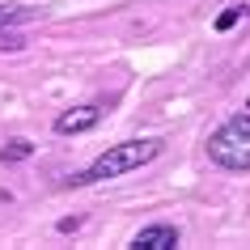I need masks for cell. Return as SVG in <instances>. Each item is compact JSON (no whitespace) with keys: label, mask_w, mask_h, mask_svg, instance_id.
Here are the masks:
<instances>
[{"label":"cell","mask_w":250,"mask_h":250,"mask_svg":"<svg viewBox=\"0 0 250 250\" xmlns=\"http://www.w3.org/2000/svg\"><path fill=\"white\" fill-rule=\"evenodd\" d=\"M161 148H166V140H157V136L110 145V148L102 153V157H93V166H89V170L72 174L68 183H72V187H93V183H110V178H123V174L140 170V166H148V161H157V157H161Z\"/></svg>","instance_id":"1"},{"label":"cell","mask_w":250,"mask_h":250,"mask_svg":"<svg viewBox=\"0 0 250 250\" xmlns=\"http://www.w3.org/2000/svg\"><path fill=\"white\" fill-rule=\"evenodd\" d=\"M208 161L221 170H250V110L233 115L208 136Z\"/></svg>","instance_id":"2"},{"label":"cell","mask_w":250,"mask_h":250,"mask_svg":"<svg viewBox=\"0 0 250 250\" xmlns=\"http://www.w3.org/2000/svg\"><path fill=\"white\" fill-rule=\"evenodd\" d=\"M98 119H102V106L98 102L72 106V110H64V115L55 119V136H81V132H89V127H98Z\"/></svg>","instance_id":"3"},{"label":"cell","mask_w":250,"mask_h":250,"mask_svg":"<svg viewBox=\"0 0 250 250\" xmlns=\"http://www.w3.org/2000/svg\"><path fill=\"white\" fill-rule=\"evenodd\" d=\"M178 242H183L178 225L157 221V225H145V229H140V233L132 237V250H174Z\"/></svg>","instance_id":"4"},{"label":"cell","mask_w":250,"mask_h":250,"mask_svg":"<svg viewBox=\"0 0 250 250\" xmlns=\"http://www.w3.org/2000/svg\"><path fill=\"white\" fill-rule=\"evenodd\" d=\"M39 17V9H26V4H0V30H17L26 26V21H34Z\"/></svg>","instance_id":"5"},{"label":"cell","mask_w":250,"mask_h":250,"mask_svg":"<svg viewBox=\"0 0 250 250\" xmlns=\"http://www.w3.org/2000/svg\"><path fill=\"white\" fill-rule=\"evenodd\" d=\"M30 153H34V145H30L26 136H13V140L0 145V161H26Z\"/></svg>","instance_id":"6"},{"label":"cell","mask_w":250,"mask_h":250,"mask_svg":"<svg viewBox=\"0 0 250 250\" xmlns=\"http://www.w3.org/2000/svg\"><path fill=\"white\" fill-rule=\"evenodd\" d=\"M242 17H250V4H229V9H225V13L216 17V30L225 34V30H233L237 21H242Z\"/></svg>","instance_id":"7"},{"label":"cell","mask_w":250,"mask_h":250,"mask_svg":"<svg viewBox=\"0 0 250 250\" xmlns=\"http://www.w3.org/2000/svg\"><path fill=\"white\" fill-rule=\"evenodd\" d=\"M21 47H26V39L17 30H0V51H21Z\"/></svg>","instance_id":"8"},{"label":"cell","mask_w":250,"mask_h":250,"mask_svg":"<svg viewBox=\"0 0 250 250\" xmlns=\"http://www.w3.org/2000/svg\"><path fill=\"white\" fill-rule=\"evenodd\" d=\"M72 229H81V216H64L60 221V233H72Z\"/></svg>","instance_id":"9"}]
</instances>
